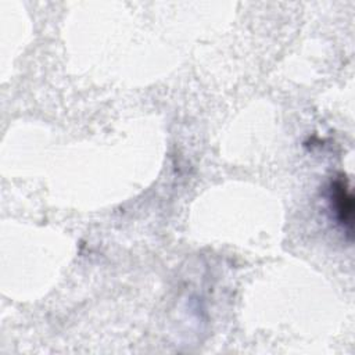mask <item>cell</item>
<instances>
[{
	"label": "cell",
	"instance_id": "obj_1",
	"mask_svg": "<svg viewBox=\"0 0 355 355\" xmlns=\"http://www.w3.org/2000/svg\"><path fill=\"white\" fill-rule=\"evenodd\" d=\"M330 209L337 223L351 234L354 225V197L344 175L336 178L330 184Z\"/></svg>",
	"mask_w": 355,
	"mask_h": 355
}]
</instances>
